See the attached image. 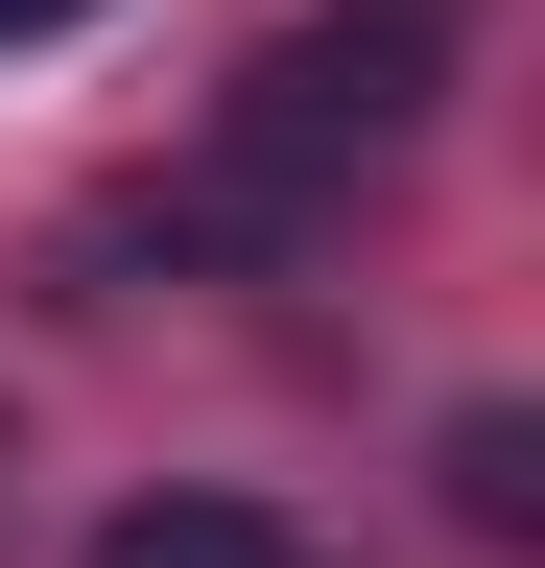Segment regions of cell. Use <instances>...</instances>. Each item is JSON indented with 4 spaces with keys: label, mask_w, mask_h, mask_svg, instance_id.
<instances>
[{
    "label": "cell",
    "mask_w": 545,
    "mask_h": 568,
    "mask_svg": "<svg viewBox=\"0 0 545 568\" xmlns=\"http://www.w3.org/2000/svg\"><path fill=\"white\" fill-rule=\"evenodd\" d=\"M427 142V24H285L238 71V119H214V166H261V190H356V166H403Z\"/></svg>",
    "instance_id": "6da1fadb"
},
{
    "label": "cell",
    "mask_w": 545,
    "mask_h": 568,
    "mask_svg": "<svg viewBox=\"0 0 545 568\" xmlns=\"http://www.w3.org/2000/svg\"><path fill=\"white\" fill-rule=\"evenodd\" d=\"M95 568H309V545L261 521V497H119V521H95Z\"/></svg>",
    "instance_id": "7a4b0ae2"
},
{
    "label": "cell",
    "mask_w": 545,
    "mask_h": 568,
    "mask_svg": "<svg viewBox=\"0 0 545 568\" xmlns=\"http://www.w3.org/2000/svg\"><path fill=\"white\" fill-rule=\"evenodd\" d=\"M451 521H474V545H522V521H545V426H522V403H474V426H451Z\"/></svg>",
    "instance_id": "3957f363"
},
{
    "label": "cell",
    "mask_w": 545,
    "mask_h": 568,
    "mask_svg": "<svg viewBox=\"0 0 545 568\" xmlns=\"http://www.w3.org/2000/svg\"><path fill=\"white\" fill-rule=\"evenodd\" d=\"M0 24H72V0H0Z\"/></svg>",
    "instance_id": "277c9868"
}]
</instances>
